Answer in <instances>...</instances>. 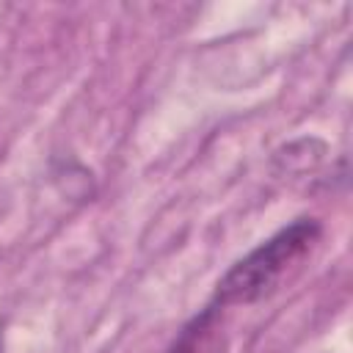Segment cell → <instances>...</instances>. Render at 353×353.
Masks as SVG:
<instances>
[{"mask_svg": "<svg viewBox=\"0 0 353 353\" xmlns=\"http://www.w3.org/2000/svg\"><path fill=\"white\" fill-rule=\"evenodd\" d=\"M323 237L317 218H298L237 259L215 284V306H248L279 292L295 279Z\"/></svg>", "mask_w": 353, "mask_h": 353, "instance_id": "cell-1", "label": "cell"}, {"mask_svg": "<svg viewBox=\"0 0 353 353\" xmlns=\"http://www.w3.org/2000/svg\"><path fill=\"white\" fill-rule=\"evenodd\" d=\"M168 353H226V331L221 320V306L210 303L196 317H190L176 339L171 342Z\"/></svg>", "mask_w": 353, "mask_h": 353, "instance_id": "cell-2", "label": "cell"}, {"mask_svg": "<svg viewBox=\"0 0 353 353\" xmlns=\"http://www.w3.org/2000/svg\"><path fill=\"white\" fill-rule=\"evenodd\" d=\"M0 353H3V328H0Z\"/></svg>", "mask_w": 353, "mask_h": 353, "instance_id": "cell-3", "label": "cell"}]
</instances>
